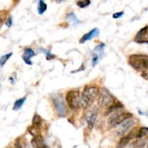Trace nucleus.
<instances>
[{
  "mask_svg": "<svg viewBox=\"0 0 148 148\" xmlns=\"http://www.w3.org/2000/svg\"><path fill=\"white\" fill-rule=\"evenodd\" d=\"M99 93L98 87L88 85L85 87L82 93H80L79 108H87L90 106Z\"/></svg>",
  "mask_w": 148,
  "mask_h": 148,
  "instance_id": "obj_1",
  "label": "nucleus"
},
{
  "mask_svg": "<svg viewBox=\"0 0 148 148\" xmlns=\"http://www.w3.org/2000/svg\"><path fill=\"white\" fill-rule=\"evenodd\" d=\"M129 63L137 71H143L148 68V57L143 55H131L129 58Z\"/></svg>",
  "mask_w": 148,
  "mask_h": 148,
  "instance_id": "obj_2",
  "label": "nucleus"
},
{
  "mask_svg": "<svg viewBox=\"0 0 148 148\" xmlns=\"http://www.w3.org/2000/svg\"><path fill=\"white\" fill-rule=\"evenodd\" d=\"M97 103L98 106L101 108H108L113 103H114V98L108 90L103 88L101 91H99Z\"/></svg>",
  "mask_w": 148,
  "mask_h": 148,
  "instance_id": "obj_3",
  "label": "nucleus"
},
{
  "mask_svg": "<svg viewBox=\"0 0 148 148\" xmlns=\"http://www.w3.org/2000/svg\"><path fill=\"white\" fill-rule=\"evenodd\" d=\"M132 114L130 113H115L110 116L108 122L111 127H115L121 124L125 120L132 118Z\"/></svg>",
  "mask_w": 148,
  "mask_h": 148,
  "instance_id": "obj_4",
  "label": "nucleus"
},
{
  "mask_svg": "<svg viewBox=\"0 0 148 148\" xmlns=\"http://www.w3.org/2000/svg\"><path fill=\"white\" fill-rule=\"evenodd\" d=\"M79 99H80V93L79 91L70 90L66 95V103L72 110L79 108Z\"/></svg>",
  "mask_w": 148,
  "mask_h": 148,
  "instance_id": "obj_5",
  "label": "nucleus"
},
{
  "mask_svg": "<svg viewBox=\"0 0 148 148\" xmlns=\"http://www.w3.org/2000/svg\"><path fill=\"white\" fill-rule=\"evenodd\" d=\"M52 101L58 115L61 117H64L66 114V107L63 101L62 95L57 94L52 97Z\"/></svg>",
  "mask_w": 148,
  "mask_h": 148,
  "instance_id": "obj_6",
  "label": "nucleus"
},
{
  "mask_svg": "<svg viewBox=\"0 0 148 148\" xmlns=\"http://www.w3.org/2000/svg\"><path fill=\"white\" fill-rule=\"evenodd\" d=\"M134 124V121L133 119H131V118L123 121L121 124H119V127L117 130V135L119 136V137L124 135L126 133L128 132L129 130H131Z\"/></svg>",
  "mask_w": 148,
  "mask_h": 148,
  "instance_id": "obj_7",
  "label": "nucleus"
},
{
  "mask_svg": "<svg viewBox=\"0 0 148 148\" xmlns=\"http://www.w3.org/2000/svg\"><path fill=\"white\" fill-rule=\"evenodd\" d=\"M85 121L88 124V127L90 130H92L95 126L96 122L97 117H98V112L95 109L89 110L85 114Z\"/></svg>",
  "mask_w": 148,
  "mask_h": 148,
  "instance_id": "obj_8",
  "label": "nucleus"
},
{
  "mask_svg": "<svg viewBox=\"0 0 148 148\" xmlns=\"http://www.w3.org/2000/svg\"><path fill=\"white\" fill-rule=\"evenodd\" d=\"M32 146L33 148H49L48 146L45 144L43 138L41 135L36 136L33 137L31 142Z\"/></svg>",
  "mask_w": 148,
  "mask_h": 148,
  "instance_id": "obj_9",
  "label": "nucleus"
},
{
  "mask_svg": "<svg viewBox=\"0 0 148 148\" xmlns=\"http://www.w3.org/2000/svg\"><path fill=\"white\" fill-rule=\"evenodd\" d=\"M98 34H99V30H98V28L92 29V30H90L89 33H86V34L84 35V36L81 38L80 40H79V43H85V42L88 41V40H91V39H92L93 38L98 36Z\"/></svg>",
  "mask_w": 148,
  "mask_h": 148,
  "instance_id": "obj_10",
  "label": "nucleus"
},
{
  "mask_svg": "<svg viewBox=\"0 0 148 148\" xmlns=\"http://www.w3.org/2000/svg\"><path fill=\"white\" fill-rule=\"evenodd\" d=\"M35 56V52L32 50L31 49H29V48H26L24 49V53L23 55L22 56L23 59L24 60V62H25V64L29 65L32 64L31 62V58Z\"/></svg>",
  "mask_w": 148,
  "mask_h": 148,
  "instance_id": "obj_11",
  "label": "nucleus"
},
{
  "mask_svg": "<svg viewBox=\"0 0 148 148\" xmlns=\"http://www.w3.org/2000/svg\"><path fill=\"white\" fill-rule=\"evenodd\" d=\"M133 137H134V135H133L132 133H130L128 135L121 137L118 143V148H124L125 146H127L129 144V143L131 141L132 139L133 138Z\"/></svg>",
  "mask_w": 148,
  "mask_h": 148,
  "instance_id": "obj_12",
  "label": "nucleus"
},
{
  "mask_svg": "<svg viewBox=\"0 0 148 148\" xmlns=\"http://www.w3.org/2000/svg\"><path fill=\"white\" fill-rule=\"evenodd\" d=\"M122 107H123V105L121 103L118 102V103H113L110 106L109 108H108V111H107V112L106 113V115H108V114H111V113H113L114 111H117V110L119 109V108H122Z\"/></svg>",
  "mask_w": 148,
  "mask_h": 148,
  "instance_id": "obj_13",
  "label": "nucleus"
},
{
  "mask_svg": "<svg viewBox=\"0 0 148 148\" xmlns=\"http://www.w3.org/2000/svg\"><path fill=\"white\" fill-rule=\"evenodd\" d=\"M25 101H26L25 97H24V98H20V99L16 101L14 103L13 110H14V111H17V110L20 109V108H21V107L23 106V104L25 103Z\"/></svg>",
  "mask_w": 148,
  "mask_h": 148,
  "instance_id": "obj_14",
  "label": "nucleus"
},
{
  "mask_svg": "<svg viewBox=\"0 0 148 148\" xmlns=\"http://www.w3.org/2000/svg\"><path fill=\"white\" fill-rule=\"evenodd\" d=\"M47 10V5L43 0H40L38 5V12L40 14H43Z\"/></svg>",
  "mask_w": 148,
  "mask_h": 148,
  "instance_id": "obj_15",
  "label": "nucleus"
},
{
  "mask_svg": "<svg viewBox=\"0 0 148 148\" xmlns=\"http://www.w3.org/2000/svg\"><path fill=\"white\" fill-rule=\"evenodd\" d=\"M32 123H33V126H34V127H38V128H40L42 124L41 117H40L39 115H38V114H35V116L33 118Z\"/></svg>",
  "mask_w": 148,
  "mask_h": 148,
  "instance_id": "obj_16",
  "label": "nucleus"
},
{
  "mask_svg": "<svg viewBox=\"0 0 148 148\" xmlns=\"http://www.w3.org/2000/svg\"><path fill=\"white\" fill-rule=\"evenodd\" d=\"M104 47H105V45L103 43H101V44L98 45L97 47H95V49L93 50V54L97 55V56H100L103 54L104 51Z\"/></svg>",
  "mask_w": 148,
  "mask_h": 148,
  "instance_id": "obj_17",
  "label": "nucleus"
},
{
  "mask_svg": "<svg viewBox=\"0 0 148 148\" xmlns=\"http://www.w3.org/2000/svg\"><path fill=\"white\" fill-rule=\"evenodd\" d=\"M148 135V128L147 127H142L140 130H139L138 133L137 134V137L138 138H143V137H146Z\"/></svg>",
  "mask_w": 148,
  "mask_h": 148,
  "instance_id": "obj_18",
  "label": "nucleus"
},
{
  "mask_svg": "<svg viewBox=\"0 0 148 148\" xmlns=\"http://www.w3.org/2000/svg\"><path fill=\"white\" fill-rule=\"evenodd\" d=\"M66 19L69 20H70V21L72 22L74 25H77L78 23H79V20H78L77 17H76V15H75L73 12H71L70 14H68Z\"/></svg>",
  "mask_w": 148,
  "mask_h": 148,
  "instance_id": "obj_19",
  "label": "nucleus"
},
{
  "mask_svg": "<svg viewBox=\"0 0 148 148\" xmlns=\"http://www.w3.org/2000/svg\"><path fill=\"white\" fill-rule=\"evenodd\" d=\"M90 0H79L77 2V5L80 8H85L90 4Z\"/></svg>",
  "mask_w": 148,
  "mask_h": 148,
  "instance_id": "obj_20",
  "label": "nucleus"
},
{
  "mask_svg": "<svg viewBox=\"0 0 148 148\" xmlns=\"http://www.w3.org/2000/svg\"><path fill=\"white\" fill-rule=\"evenodd\" d=\"M12 55V53H7V54L3 55V56L0 58V66H4L6 64V62H7V60L11 57Z\"/></svg>",
  "mask_w": 148,
  "mask_h": 148,
  "instance_id": "obj_21",
  "label": "nucleus"
},
{
  "mask_svg": "<svg viewBox=\"0 0 148 148\" xmlns=\"http://www.w3.org/2000/svg\"><path fill=\"white\" fill-rule=\"evenodd\" d=\"M43 51H41L42 52H43L44 53H46V59H48V60H51V59H53L55 58V56L53 54H52L51 53L50 51H48L46 50H44V49H42Z\"/></svg>",
  "mask_w": 148,
  "mask_h": 148,
  "instance_id": "obj_22",
  "label": "nucleus"
},
{
  "mask_svg": "<svg viewBox=\"0 0 148 148\" xmlns=\"http://www.w3.org/2000/svg\"><path fill=\"white\" fill-rule=\"evenodd\" d=\"M124 15V12H116L113 14V17L115 19H118L119 17H122Z\"/></svg>",
  "mask_w": 148,
  "mask_h": 148,
  "instance_id": "obj_23",
  "label": "nucleus"
},
{
  "mask_svg": "<svg viewBox=\"0 0 148 148\" xmlns=\"http://www.w3.org/2000/svg\"><path fill=\"white\" fill-rule=\"evenodd\" d=\"M12 17H9V19L6 22V25L10 27L12 26Z\"/></svg>",
  "mask_w": 148,
  "mask_h": 148,
  "instance_id": "obj_24",
  "label": "nucleus"
},
{
  "mask_svg": "<svg viewBox=\"0 0 148 148\" xmlns=\"http://www.w3.org/2000/svg\"><path fill=\"white\" fill-rule=\"evenodd\" d=\"M14 148H23L21 143H20V141L17 140V141L15 142V143H14Z\"/></svg>",
  "mask_w": 148,
  "mask_h": 148,
  "instance_id": "obj_25",
  "label": "nucleus"
},
{
  "mask_svg": "<svg viewBox=\"0 0 148 148\" xmlns=\"http://www.w3.org/2000/svg\"><path fill=\"white\" fill-rule=\"evenodd\" d=\"M56 1L57 3H59V4H60V3L63 2V1H64V0H56Z\"/></svg>",
  "mask_w": 148,
  "mask_h": 148,
  "instance_id": "obj_26",
  "label": "nucleus"
},
{
  "mask_svg": "<svg viewBox=\"0 0 148 148\" xmlns=\"http://www.w3.org/2000/svg\"><path fill=\"white\" fill-rule=\"evenodd\" d=\"M25 148H31V147H30L29 145H26V147Z\"/></svg>",
  "mask_w": 148,
  "mask_h": 148,
  "instance_id": "obj_27",
  "label": "nucleus"
},
{
  "mask_svg": "<svg viewBox=\"0 0 148 148\" xmlns=\"http://www.w3.org/2000/svg\"><path fill=\"white\" fill-rule=\"evenodd\" d=\"M147 148H148V146H147Z\"/></svg>",
  "mask_w": 148,
  "mask_h": 148,
  "instance_id": "obj_28",
  "label": "nucleus"
}]
</instances>
